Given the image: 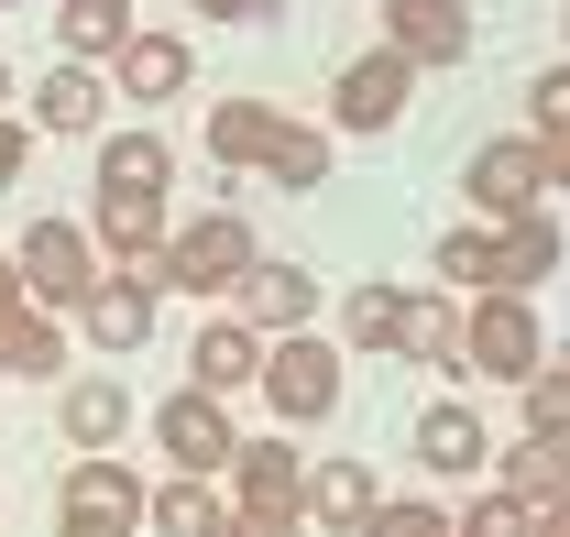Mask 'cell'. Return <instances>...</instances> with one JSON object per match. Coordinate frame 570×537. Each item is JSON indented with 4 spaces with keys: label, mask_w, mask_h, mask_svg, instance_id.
I'll return each mask as SVG.
<instances>
[{
    "label": "cell",
    "mask_w": 570,
    "mask_h": 537,
    "mask_svg": "<svg viewBox=\"0 0 570 537\" xmlns=\"http://www.w3.org/2000/svg\"><path fill=\"white\" fill-rule=\"evenodd\" d=\"M373 505H384V482H373L352 450H341V461H307V494H296V516H307L318 537H362V516H373Z\"/></svg>",
    "instance_id": "obj_13"
},
{
    "label": "cell",
    "mask_w": 570,
    "mask_h": 537,
    "mask_svg": "<svg viewBox=\"0 0 570 537\" xmlns=\"http://www.w3.org/2000/svg\"><path fill=\"white\" fill-rule=\"evenodd\" d=\"M219 537H307V516H296V505H230Z\"/></svg>",
    "instance_id": "obj_35"
},
{
    "label": "cell",
    "mask_w": 570,
    "mask_h": 537,
    "mask_svg": "<svg viewBox=\"0 0 570 537\" xmlns=\"http://www.w3.org/2000/svg\"><path fill=\"white\" fill-rule=\"evenodd\" d=\"M187 362H198V373H187L198 396H242V384H264V340L242 330V319H209V330L187 340Z\"/></svg>",
    "instance_id": "obj_16"
},
{
    "label": "cell",
    "mask_w": 570,
    "mask_h": 537,
    "mask_svg": "<svg viewBox=\"0 0 570 537\" xmlns=\"http://www.w3.org/2000/svg\"><path fill=\"white\" fill-rule=\"evenodd\" d=\"M230 319H242L253 340L307 330V319H318V274H307V264H275V253H264V264L242 274V307H230Z\"/></svg>",
    "instance_id": "obj_11"
},
{
    "label": "cell",
    "mask_w": 570,
    "mask_h": 537,
    "mask_svg": "<svg viewBox=\"0 0 570 537\" xmlns=\"http://www.w3.org/2000/svg\"><path fill=\"white\" fill-rule=\"evenodd\" d=\"M461 198L483 208V231L527 219V208H549V165H538V143H527V133H494L472 165H461Z\"/></svg>",
    "instance_id": "obj_6"
},
{
    "label": "cell",
    "mask_w": 570,
    "mask_h": 537,
    "mask_svg": "<svg viewBox=\"0 0 570 537\" xmlns=\"http://www.w3.org/2000/svg\"><path fill=\"white\" fill-rule=\"evenodd\" d=\"M165 187H99V208H88V242L99 253H121V264H154L165 253Z\"/></svg>",
    "instance_id": "obj_12"
},
{
    "label": "cell",
    "mask_w": 570,
    "mask_h": 537,
    "mask_svg": "<svg viewBox=\"0 0 570 537\" xmlns=\"http://www.w3.org/2000/svg\"><path fill=\"white\" fill-rule=\"evenodd\" d=\"M33 121H45V133H110V77L99 67H77V56H56V67L33 77Z\"/></svg>",
    "instance_id": "obj_14"
},
{
    "label": "cell",
    "mask_w": 570,
    "mask_h": 537,
    "mask_svg": "<svg viewBox=\"0 0 570 537\" xmlns=\"http://www.w3.org/2000/svg\"><path fill=\"white\" fill-rule=\"evenodd\" d=\"M362 537H450V516H439V505H395V494H384V505L362 516Z\"/></svg>",
    "instance_id": "obj_34"
},
{
    "label": "cell",
    "mask_w": 570,
    "mask_h": 537,
    "mask_svg": "<svg viewBox=\"0 0 570 537\" xmlns=\"http://www.w3.org/2000/svg\"><path fill=\"white\" fill-rule=\"evenodd\" d=\"M154 296H165V285H154V264L99 274V285L77 296V330L99 340V351H142V340H154Z\"/></svg>",
    "instance_id": "obj_10"
},
{
    "label": "cell",
    "mask_w": 570,
    "mask_h": 537,
    "mask_svg": "<svg viewBox=\"0 0 570 537\" xmlns=\"http://www.w3.org/2000/svg\"><path fill=\"white\" fill-rule=\"evenodd\" d=\"M538 274H560V219L549 208H527V219L494 231V296H527Z\"/></svg>",
    "instance_id": "obj_18"
},
{
    "label": "cell",
    "mask_w": 570,
    "mask_h": 537,
    "mask_svg": "<svg viewBox=\"0 0 570 537\" xmlns=\"http://www.w3.org/2000/svg\"><path fill=\"white\" fill-rule=\"evenodd\" d=\"M515 396H527V439H560L570 450V362H538Z\"/></svg>",
    "instance_id": "obj_30"
},
{
    "label": "cell",
    "mask_w": 570,
    "mask_h": 537,
    "mask_svg": "<svg viewBox=\"0 0 570 537\" xmlns=\"http://www.w3.org/2000/svg\"><path fill=\"white\" fill-rule=\"evenodd\" d=\"M0 373H22V384H56L67 373V330L45 307H22V296L0 307Z\"/></svg>",
    "instance_id": "obj_19"
},
{
    "label": "cell",
    "mask_w": 570,
    "mask_h": 537,
    "mask_svg": "<svg viewBox=\"0 0 570 537\" xmlns=\"http://www.w3.org/2000/svg\"><path fill=\"white\" fill-rule=\"evenodd\" d=\"M384 56H406V67H461V56H472V0H384Z\"/></svg>",
    "instance_id": "obj_9"
},
{
    "label": "cell",
    "mask_w": 570,
    "mask_h": 537,
    "mask_svg": "<svg viewBox=\"0 0 570 537\" xmlns=\"http://www.w3.org/2000/svg\"><path fill=\"white\" fill-rule=\"evenodd\" d=\"M538 537H570V494H560V505H538Z\"/></svg>",
    "instance_id": "obj_39"
},
{
    "label": "cell",
    "mask_w": 570,
    "mask_h": 537,
    "mask_svg": "<svg viewBox=\"0 0 570 537\" xmlns=\"http://www.w3.org/2000/svg\"><path fill=\"white\" fill-rule=\"evenodd\" d=\"M253 264H264V253H253V219L198 208V219H176V231H165L154 285H176V296H242V274H253Z\"/></svg>",
    "instance_id": "obj_1"
},
{
    "label": "cell",
    "mask_w": 570,
    "mask_h": 537,
    "mask_svg": "<svg viewBox=\"0 0 570 537\" xmlns=\"http://www.w3.org/2000/svg\"><path fill=\"white\" fill-rule=\"evenodd\" d=\"M538 165H549V187H570V133H549V143H538Z\"/></svg>",
    "instance_id": "obj_38"
},
{
    "label": "cell",
    "mask_w": 570,
    "mask_h": 537,
    "mask_svg": "<svg viewBox=\"0 0 570 537\" xmlns=\"http://www.w3.org/2000/svg\"><path fill=\"white\" fill-rule=\"evenodd\" d=\"M494 494H515L527 516H538V505H560V494H570V450H560V439H527V450H504V482H494Z\"/></svg>",
    "instance_id": "obj_26"
},
{
    "label": "cell",
    "mask_w": 570,
    "mask_h": 537,
    "mask_svg": "<svg viewBox=\"0 0 570 537\" xmlns=\"http://www.w3.org/2000/svg\"><path fill=\"white\" fill-rule=\"evenodd\" d=\"M56 428H67V450L88 461V450H110V439L132 428V396H121L110 373H77L67 396H56Z\"/></svg>",
    "instance_id": "obj_17"
},
{
    "label": "cell",
    "mask_w": 570,
    "mask_h": 537,
    "mask_svg": "<svg viewBox=\"0 0 570 537\" xmlns=\"http://www.w3.org/2000/svg\"><path fill=\"white\" fill-rule=\"evenodd\" d=\"M417 461L428 471H483V461H494V439H483L472 406H428V417H417Z\"/></svg>",
    "instance_id": "obj_24"
},
{
    "label": "cell",
    "mask_w": 570,
    "mask_h": 537,
    "mask_svg": "<svg viewBox=\"0 0 570 537\" xmlns=\"http://www.w3.org/2000/svg\"><path fill=\"white\" fill-rule=\"evenodd\" d=\"M99 187H176V143H165V121L99 133Z\"/></svg>",
    "instance_id": "obj_20"
},
{
    "label": "cell",
    "mask_w": 570,
    "mask_h": 537,
    "mask_svg": "<svg viewBox=\"0 0 570 537\" xmlns=\"http://www.w3.org/2000/svg\"><path fill=\"white\" fill-rule=\"evenodd\" d=\"M22 154H33V133H22V121H0V187L22 176Z\"/></svg>",
    "instance_id": "obj_36"
},
{
    "label": "cell",
    "mask_w": 570,
    "mask_h": 537,
    "mask_svg": "<svg viewBox=\"0 0 570 537\" xmlns=\"http://www.w3.org/2000/svg\"><path fill=\"white\" fill-rule=\"evenodd\" d=\"M11 274H22V307H45V319H77V296L99 285V242H88L77 219H33V231L11 242Z\"/></svg>",
    "instance_id": "obj_2"
},
{
    "label": "cell",
    "mask_w": 570,
    "mask_h": 537,
    "mask_svg": "<svg viewBox=\"0 0 570 537\" xmlns=\"http://www.w3.org/2000/svg\"><path fill=\"white\" fill-rule=\"evenodd\" d=\"M132 33H142V22H132V0H67V11H56V45H67L77 67H110Z\"/></svg>",
    "instance_id": "obj_22"
},
{
    "label": "cell",
    "mask_w": 570,
    "mask_h": 537,
    "mask_svg": "<svg viewBox=\"0 0 570 537\" xmlns=\"http://www.w3.org/2000/svg\"><path fill=\"white\" fill-rule=\"evenodd\" d=\"M11 296H22V274H11V253H0V307H11Z\"/></svg>",
    "instance_id": "obj_40"
},
{
    "label": "cell",
    "mask_w": 570,
    "mask_h": 537,
    "mask_svg": "<svg viewBox=\"0 0 570 537\" xmlns=\"http://www.w3.org/2000/svg\"><path fill=\"white\" fill-rule=\"evenodd\" d=\"M549 133H570V67L527 77V143H549Z\"/></svg>",
    "instance_id": "obj_32"
},
{
    "label": "cell",
    "mask_w": 570,
    "mask_h": 537,
    "mask_svg": "<svg viewBox=\"0 0 570 537\" xmlns=\"http://www.w3.org/2000/svg\"><path fill=\"white\" fill-rule=\"evenodd\" d=\"M406 99H417V67H406V56H352L341 88H330V121H341V133H395Z\"/></svg>",
    "instance_id": "obj_8"
},
{
    "label": "cell",
    "mask_w": 570,
    "mask_h": 537,
    "mask_svg": "<svg viewBox=\"0 0 570 537\" xmlns=\"http://www.w3.org/2000/svg\"><path fill=\"white\" fill-rule=\"evenodd\" d=\"M11 99H22V88H11V67H0V121H11Z\"/></svg>",
    "instance_id": "obj_41"
},
{
    "label": "cell",
    "mask_w": 570,
    "mask_h": 537,
    "mask_svg": "<svg viewBox=\"0 0 570 537\" xmlns=\"http://www.w3.org/2000/svg\"><path fill=\"white\" fill-rule=\"evenodd\" d=\"M187 77H198L187 33H132V45L110 56V99H176Z\"/></svg>",
    "instance_id": "obj_15"
},
{
    "label": "cell",
    "mask_w": 570,
    "mask_h": 537,
    "mask_svg": "<svg viewBox=\"0 0 570 537\" xmlns=\"http://www.w3.org/2000/svg\"><path fill=\"white\" fill-rule=\"evenodd\" d=\"M198 11H209V22H264L275 0H198Z\"/></svg>",
    "instance_id": "obj_37"
},
{
    "label": "cell",
    "mask_w": 570,
    "mask_h": 537,
    "mask_svg": "<svg viewBox=\"0 0 570 537\" xmlns=\"http://www.w3.org/2000/svg\"><path fill=\"white\" fill-rule=\"evenodd\" d=\"M450 537H538V516H527L515 494H483L472 516H450Z\"/></svg>",
    "instance_id": "obj_33"
},
{
    "label": "cell",
    "mask_w": 570,
    "mask_h": 537,
    "mask_svg": "<svg viewBox=\"0 0 570 537\" xmlns=\"http://www.w3.org/2000/svg\"><path fill=\"white\" fill-rule=\"evenodd\" d=\"M428 264L450 274V285H472V296H494V231H450Z\"/></svg>",
    "instance_id": "obj_31"
},
{
    "label": "cell",
    "mask_w": 570,
    "mask_h": 537,
    "mask_svg": "<svg viewBox=\"0 0 570 537\" xmlns=\"http://www.w3.org/2000/svg\"><path fill=\"white\" fill-rule=\"evenodd\" d=\"M142 527H154V537H219V527H230V505H219L209 482H187V471H165V482L142 494Z\"/></svg>",
    "instance_id": "obj_23"
},
{
    "label": "cell",
    "mask_w": 570,
    "mask_h": 537,
    "mask_svg": "<svg viewBox=\"0 0 570 537\" xmlns=\"http://www.w3.org/2000/svg\"><path fill=\"white\" fill-rule=\"evenodd\" d=\"M538 362H549V330H538L527 296H483V307L461 319V373H483V384H527Z\"/></svg>",
    "instance_id": "obj_4"
},
{
    "label": "cell",
    "mask_w": 570,
    "mask_h": 537,
    "mask_svg": "<svg viewBox=\"0 0 570 537\" xmlns=\"http://www.w3.org/2000/svg\"><path fill=\"white\" fill-rule=\"evenodd\" d=\"M395 351L428 362V373H461V319L439 307V296H406V319H395Z\"/></svg>",
    "instance_id": "obj_27"
},
{
    "label": "cell",
    "mask_w": 570,
    "mask_h": 537,
    "mask_svg": "<svg viewBox=\"0 0 570 537\" xmlns=\"http://www.w3.org/2000/svg\"><path fill=\"white\" fill-rule=\"evenodd\" d=\"M395 319H406L395 285H352V296H341V340H352V351H395Z\"/></svg>",
    "instance_id": "obj_29"
},
{
    "label": "cell",
    "mask_w": 570,
    "mask_h": 537,
    "mask_svg": "<svg viewBox=\"0 0 570 537\" xmlns=\"http://www.w3.org/2000/svg\"><path fill=\"white\" fill-rule=\"evenodd\" d=\"M142 471H121L110 450H88V461L56 482V537H142Z\"/></svg>",
    "instance_id": "obj_3"
},
{
    "label": "cell",
    "mask_w": 570,
    "mask_h": 537,
    "mask_svg": "<svg viewBox=\"0 0 570 537\" xmlns=\"http://www.w3.org/2000/svg\"><path fill=\"white\" fill-rule=\"evenodd\" d=\"M275 133H285V121L264 110V99H219V110H209V154H219V165H264Z\"/></svg>",
    "instance_id": "obj_25"
},
{
    "label": "cell",
    "mask_w": 570,
    "mask_h": 537,
    "mask_svg": "<svg viewBox=\"0 0 570 537\" xmlns=\"http://www.w3.org/2000/svg\"><path fill=\"white\" fill-rule=\"evenodd\" d=\"M253 176H264V187H330V133L285 121V133H275V154H264Z\"/></svg>",
    "instance_id": "obj_28"
},
{
    "label": "cell",
    "mask_w": 570,
    "mask_h": 537,
    "mask_svg": "<svg viewBox=\"0 0 570 537\" xmlns=\"http://www.w3.org/2000/svg\"><path fill=\"white\" fill-rule=\"evenodd\" d=\"M264 406L275 417H330L341 406V340H318V330H285V340H264Z\"/></svg>",
    "instance_id": "obj_5"
},
{
    "label": "cell",
    "mask_w": 570,
    "mask_h": 537,
    "mask_svg": "<svg viewBox=\"0 0 570 537\" xmlns=\"http://www.w3.org/2000/svg\"><path fill=\"white\" fill-rule=\"evenodd\" d=\"M296 494H307V461L285 439H242L230 450V505H296Z\"/></svg>",
    "instance_id": "obj_21"
},
{
    "label": "cell",
    "mask_w": 570,
    "mask_h": 537,
    "mask_svg": "<svg viewBox=\"0 0 570 537\" xmlns=\"http://www.w3.org/2000/svg\"><path fill=\"white\" fill-rule=\"evenodd\" d=\"M154 450H165V471H187V482H209V471H230V406L198 396V384H176V396L154 406Z\"/></svg>",
    "instance_id": "obj_7"
}]
</instances>
